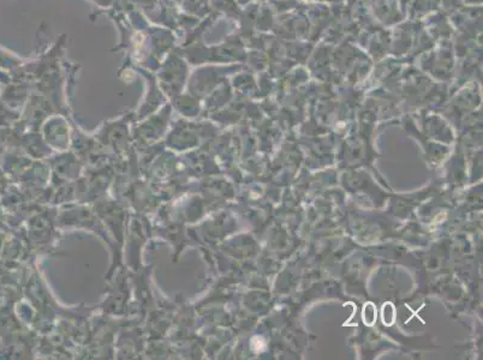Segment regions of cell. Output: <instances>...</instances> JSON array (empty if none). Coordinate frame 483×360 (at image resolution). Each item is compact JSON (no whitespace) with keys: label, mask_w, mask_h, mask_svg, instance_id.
<instances>
[{"label":"cell","mask_w":483,"mask_h":360,"mask_svg":"<svg viewBox=\"0 0 483 360\" xmlns=\"http://www.w3.org/2000/svg\"><path fill=\"white\" fill-rule=\"evenodd\" d=\"M377 318V312H376V306L374 305V303L368 302L367 304H364L363 310H362V321L366 326L368 327H373L376 322Z\"/></svg>","instance_id":"obj_1"},{"label":"cell","mask_w":483,"mask_h":360,"mask_svg":"<svg viewBox=\"0 0 483 360\" xmlns=\"http://www.w3.org/2000/svg\"><path fill=\"white\" fill-rule=\"evenodd\" d=\"M396 315H397V311L395 305H393L392 303L387 302L382 305L381 318H382V323H384L385 326L387 327L392 326V324L396 322Z\"/></svg>","instance_id":"obj_2"}]
</instances>
